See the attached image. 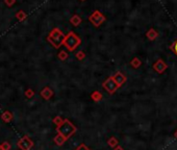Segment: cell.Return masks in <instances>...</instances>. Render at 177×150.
Segmentation results:
<instances>
[{
  "label": "cell",
  "instance_id": "6",
  "mask_svg": "<svg viewBox=\"0 0 177 150\" xmlns=\"http://www.w3.org/2000/svg\"><path fill=\"white\" fill-rule=\"evenodd\" d=\"M112 77H114V79H115V81L118 83V86H119V87L123 86V83L126 81V77H125L124 75L121 73V72H118V73H116Z\"/></svg>",
  "mask_w": 177,
  "mask_h": 150
},
{
  "label": "cell",
  "instance_id": "9",
  "mask_svg": "<svg viewBox=\"0 0 177 150\" xmlns=\"http://www.w3.org/2000/svg\"><path fill=\"white\" fill-rule=\"evenodd\" d=\"M66 140H67V139H66L65 137H63L62 135L58 133V136H55V138L53 141H54V143L58 146H63L64 145V143L66 142Z\"/></svg>",
  "mask_w": 177,
  "mask_h": 150
},
{
  "label": "cell",
  "instance_id": "4",
  "mask_svg": "<svg viewBox=\"0 0 177 150\" xmlns=\"http://www.w3.org/2000/svg\"><path fill=\"white\" fill-rule=\"evenodd\" d=\"M17 146L21 150H30L31 148L34 147V142L28 136H24L18 141Z\"/></svg>",
  "mask_w": 177,
  "mask_h": 150
},
{
  "label": "cell",
  "instance_id": "16",
  "mask_svg": "<svg viewBox=\"0 0 177 150\" xmlns=\"http://www.w3.org/2000/svg\"><path fill=\"white\" fill-rule=\"evenodd\" d=\"M172 50H173V52H174L175 54L177 55V40L175 41L174 44H173V46H172Z\"/></svg>",
  "mask_w": 177,
  "mask_h": 150
},
{
  "label": "cell",
  "instance_id": "3",
  "mask_svg": "<svg viewBox=\"0 0 177 150\" xmlns=\"http://www.w3.org/2000/svg\"><path fill=\"white\" fill-rule=\"evenodd\" d=\"M65 38L66 37H64L62 31H60L58 29H54V30L51 32L50 37H49V41H50L51 44H52L54 47L58 48L62 44H64Z\"/></svg>",
  "mask_w": 177,
  "mask_h": 150
},
{
  "label": "cell",
  "instance_id": "2",
  "mask_svg": "<svg viewBox=\"0 0 177 150\" xmlns=\"http://www.w3.org/2000/svg\"><path fill=\"white\" fill-rule=\"evenodd\" d=\"M79 44H80V39H79L74 32H70L65 38V40H64V45H65L70 51H73V50L76 49V47Z\"/></svg>",
  "mask_w": 177,
  "mask_h": 150
},
{
  "label": "cell",
  "instance_id": "18",
  "mask_svg": "<svg viewBox=\"0 0 177 150\" xmlns=\"http://www.w3.org/2000/svg\"><path fill=\"white\" fill-rule=\"evenodd\" d=\"M66 56H67V55H66V53H64V52H62V53H60V60H65Z\"/></svg>",
  "mask_w": 177,
  "mask_h": 150
},
{
  "label": "cell",
  "instance_id": "8",
  "mask_svg": "<svg viewBox=\"0 0 177 150\" xmlns=\"http://www.w3.org/2000/svg\"><path fill=\"white\" fill-rule=\"evenodd\" d=\"M13 114L11 112H8V111H5V112L2 113V115H1V119H2L3 122H5V123H8V122H11L13 120Z\"/></svg>",
  "mask_w": 177,
  "mask_h": 150
},
{
  "label": "cell",
  "instance_id": "15",
  "mask_svg": "<svg viewBox=\"0 0 177 150\" xmlns=\"http://www.w3.org/2000/svg\"><path fill=\"white\" fill-rule=\"evenodd\" d=\"M34 95V92L32 90H27L26 92H25V96H26L27 98H31Z\"/></svg>",
  "mask_w": 177,
  "mask_h": 150
},
{
  "label": "cell",
  "instance_id": "7",
  "mask_svg": "<svg viewBox=\"0 0 177 150\" xmlns=\"http://www.w3.org/2000/svg\"><path fill=\"white\" fill-rule=\"evenodd\" d=\"M52 95H53L52 90H51V89H49V88L43 89V90H42V92H41V96L45 100H49L51 97H52Z\"/></svg>",
  "mask_w": 177,
  "mask_h": 150
},
{
  "label": "cell",
  "instance_id": "17",
  "mask_svg": "<svg viewBox=\"0 0 177 150\" xmlns=\"http://www.w3.org/2000/svg\"><path fill=\"white\" fill-rule=\"evenodd\" d=\"M76 150H90V149H88V147H86V145H84V144H81V145L79 146V147H78V148H77V149H76Z\"/></svg>",
  "mask_w": 177,
  "mask_h": 150
},
{
  "label": "cell",
  "instance_id": "14",
  "mask_svg": "<svg viewBox=\"0 0 177 150\" xmlns=\"http://www.w3.org/2000/svg\"><path fill=\"white\" fill-rule=\"evenodd\" d=\"M92 98H93V100H95V101H99V100H101V98H102V95H101L100 93H98V92H96V93H94L93 95H92Z\"/></svg>",
  "mask_w": 177,
  "mask_h": 150
},
{
  "label": "cell",
  "instance_id": "5",
  "mask_svg": "<svg viewBox=\"0 0 177 150\" xmlns=\"http://www.w3.org/2000/svg\"><path fill=\"white\" fill-rule=\"evenodd\" d=\"M103 88L105 89L110 94H114L116 91L118 90V88H120V87L118 86V83L115 81L114 77H110V78H107L105 81H104V83H103Z\"/></svg>",
  "mask_w": 177,
  "mask_h": 150
},
{
  "label": "cell",
  "instance_id": "11",
  "mask_svg": "<svg viewBox=\"0 0 177 150\" xmlns=\"http://www.w3.org/2000/svg\"><path fill=\"white\" fill-rule=\"evenodd\" d=\"M108 145H110V147H116V146L118 145V140L115 137H112V138L108 140Z\"/></svg>",
  "mask_w": 177,
  "mask_h": 150
},
{
  "label": "cell",
  "instance_id": "13",
  "mask_svg": "<svg viewBox=\"0 0 177 150\" xmlns=\"http://www.w3.org/2000/svg\"><path fill=\"white\" fill-rule=\"evenodd\" d=\"M52 121H53V123H54L55 125H56V126H60V124H62L63 122H64V120H63L60 116H56V117L54 118V119L52 120Z\"/></svg>",
  "mask_w": 177,
  "mask_h": 150
},
{
  "label": "cell",
  "instance_id": "21",
  "mask_svg": "<svg viewBox=\"0 0 177 150\" xmlns=\"http://www.w3.org/2000/svg\"><path fill=\"white\" fill-rule=\"evenodd\" d=\"M0 150H2V148H1V145H0Z\"/></svg>",
  "mask_w": 177,
  "mask_h": 150
},
{
  "label": "cell",
  "instance_id": "1",
  "mask_svg": "<svg viewBox=\"0 0 177 150\" xmlns=\"http://www.w3.org/2000/svg\"><path fill=\"white\" fill-rule=\"evenodd\" d=\"M56 131L58 133L62 135L63 137H65L66 139H69L70 137H72L76 131V127L69 121V120H64L60 126L56 127Z\"/></svg>",
  "mask_w": 177,
  "mask_h": 150
},
{
  "label": "cell",
  "instance_id": "12",
  "mask_svg": "<svg viewBox=\"0 0 177 150\" xmlns=\"http://www.w3.org/2000/svg\"><path fill=\"white\" fill-rule=\"evenodd\" d=\"M1 145V148H2V150H11V147H12V145H11L10 142H7V141H5V142H2V144H0Z\"/></svg>",
  "mask_w": 177,
  "mask_h": 150
},
{
  "label": "cell",
  "instance_id": "20",
  "mask_svg": "<svg viewBox=\"0 0 177 150\" xmlns=\"http://www.w3.org/2000/svg\"><path fill=\"white\" fill-rule=\"evenodd\" d=\"M175 138L177 139V131H176V132H175Z\"/></svg>",
  "mask_w": 177,
  "mask_h": 150
},
{
  "label": "cell",
  "instance_id": "19",
  "mask_svg": "<svg viewBox=\"0 0 177 150\" xmlns=\"http://www.w3.org/2000/svg\"><path fill=\"white\" fill-rule=\"evenodd\" d=\"M115 150H124V149H123V148L122 147H119V146H118V147L117 148H116V149Z\"/></svg>",
  "mask_w": 177,
  "mask_h": 150
},
{
  "label": "cell",
  "instance_id": "10",
  "mask_svg": "<svg viewBox=\"0 0 177 150\" xmlns=\"http://www.w3.org/2000/svg\"><path fill=\"white\" fill-rule=\"evenodd\" d=\"M154 69H155L157 72H159V73H162V72H163L164 70L166 69V65L164 64L162 61H158V62L156 63L155 65H154Z\"/></svg>",
  "mask_w": 177,
  "mask_h": 150
}]
</instances>
